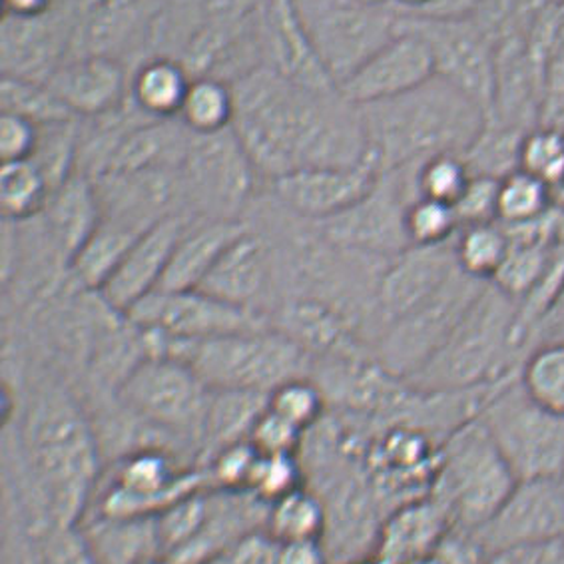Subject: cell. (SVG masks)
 I'll return each mask as SVG.
<instances>
[{
  "mask_svg": "<svg viewBox=\"0 0 564 564\" xmlns=\"http://www.w3.org/2000/svg\"><path fill=\"white\" fill-rule=\"evenodd\" d=\"M230 84L234 130L260 176L273 180L303 167L356 166L366 160L361 110L339 88L310 90L270 66H256Z\"/></svg>",
  "mask_w": 564,
  "mask_h": 564,
  "instance_id": "1",
  "label": "cell"
},
{
  "mask_svg": "<svg viewBox=\"0 0 564 564\" xmlns=\"http://www.w3.org/2000/svg\"><path fill=\"white\" fill-rule=\"evenodd\" d=\"M19 465L14 507L34 533L80 524L100 485L102 449L93 415L68 386L34 387L22 413Z\"/></svg>",
  "mask_w": 564,
  "mask_h": 564,
  "instance_id": "2",
  "label": "cell"
},
{
  "mask_svg": "<svg viewBox=\"0 0 564 564\" xmlns=\"http://www.w3.org/2000/svg\"><path fill=\"white\" fill-rule=\"evenodd\" d=\"M359 110L367 154L381 174L440 154H465L487 122L481 106L441 76L408 95L359 106Z\"/></svg>",
  "mask_w": 564,
  "mask_h": 564,
  "instance_id": "3",
  "label": "cell"
},
{
  "mask_svg": "<svg viewBox=\"0 0 564 564\" xmlns=\"http://www.w3.org/2000/svg\"><path fill=\"white\" fill-rule=\"evenodd\" d=\"M517 312V300L487 283L435 357L405 381L421 391L447 393L499 386L517 376L524 359L514 339Z\"/></svg>",
  "mask_w": 564,
  "mask_h": 564,
  "instance_id": "4",
  "label": "cell"
},
{
  "mask_svg": "<svg viewBox=\"0 0 564 564\" xmlns=\"http://www.w3.org/2000/svg\"><path fill=\"white\" fill-rule=\"evenodd\" d=\"M147 341L152 356L182 359L214 391L270 395L290 379L314 376V357L273 325L208 339Z\"/></svg>",
  "mask_w": 564,
  "mask_h": 564,
  "instance_id": "5",
  "label": "cell"
},
{
  "mask_svg": "<svg viewBox=\"0 0 564 564\" xmlns=\"http://www.w3.org/2000/svg\"><path fill=\"white\" fill-rule=\"evenodd\" d=\"M517 482L509 460L477 415L443 441L431 495L447 509L455 529L479 531L511 497Z\"/></svg>",
  "mask_w": 564,
  "mask_h": 564,
  "instance_id": "6",
  "label": "cell"
},
{
  "mask_svg": "<svg viewBox=\"0 0 564 564\" xmlns=\"http://www.w3.org/2000/svg\"><path fill=\"white\" fill-rule=\"evenodd\" d=\"M212 393L182 359L148 356L126 377L116 399L199 465Z\"/></svg>",
  "mask_w": 564,
  "mask_h": 564,
  "instance_id": "7",
  "label": "cell"
},
{
  "mask_svg": "<svg viewBox=\"0 0 564 564\" xmlns=\"http://www.w3.org/2000/svg\"><path fill=\"white\" fill-rule=\"evenodd\" d=\"M481 419L519 481L563 479L564 417L539 408L519 376L492 393Z\"/></svg>",
  "mask_w": 564,
  "mask_h": 564,
  "instance_id": "8",
  "label": "cell"
},
{
  "mask_svg": "<svg viewBox=\"0 0 564 564\" xmlns=\"http://www.w3.org/2000/svg\"><path fill=\"white\" fill-rule=\"evenodd\" d=\"M208 489L204 469L167 447H142L115 459L95 514L158 517L189 492Z\"/></svg>",
  "mask_w": 564,
  "mask_h": 564,
  "instance_id": "9",
  "label": "cell"
},
{
  "mask_svg": "<svg viewBox=\"0 0 564 564\" xmlns=\"http://www.w3.org/2000/svg\"><path fill=\"white\" fill-rule=\"evenodd\" d=\"M487 282L469 278L457 268L440 292L377 334L373 341L377 361L401 379L415 376L449 339Z\"/></svg>",
  "mask_w": 564,
  "mask_h": 564,
  "instance_id": "10",
  "label": "cell"
},
{
  "mask_svg": "<svg viewBox=\"0 0 564 564\" xmlns=\"http://www.w3.org/2000/svg\"><path fill=\"white\" fill-rule=\"evenodd\" d=\"M189 216L243 220L260 172L234 126L209 137L192 134L180 167Z\"/></svg>",
  "mask_w": 564,
  "mask_h": 564,
  "instance_id": "11",
  "label": "cell"
},
{
  "mask_svg": "<svg viewBox=\"0 0 564 564\" xmlns=\"http://www.w3.org/2000/svg\"><path fill=\"white\" fill-rule=\"evenodd\" d=\"M399 26L427 42L437 76L457 86L489 116L495 90L497 32L481 14L437 19L399 12Z\"/></svg>",
  "mask_w": 564,
  "mask_h": 564,
  "instance_id": "12",
  "label": "cell"
},
{
  "mask_svg": "<svg viewBox=\"0 0 564 564\" xmlns=\"http://www.w3.org/2000/svg\"><path fill=\"white\" fill-rule=\"evenodd\" d=\"M415 166L383 172L366 198L339 216L317 221V230L344 250L379 260H391L408 250L411 243L405 231V212L417 199Z\"/></svg>",
  "mask_w": 564,
  "mask_h": 564,
  "instance_id": "13",
  "label": "cell"
},
{
  "mask_svg": "<svg viewBox=\"0 0 564 564\" xmlns=\"http://www.w3.org/2000/svg\"><path fill=\"white\" fill-rule=\"evenodd\" d=\"M297 4L337 88L398 34L399 12L391 7H366L356 0H317L305 7L297 0Z\"/></svg>",
  "mask_w": 564,
  "mask_h": 564,
  "instance_id": "14",
  "label": "cell"
},
{
  "mask_svg": "<svg viewBox=\"0 0 564 564\" xmlns=\"http://www.w3.org/2000/svg\"><path fill=\"white\" fill-rule=\"evenodd\" d=\"M154 341H189L272 327L268 314L218 300L202 290H156L128 312Z\"/></svg>",
  "mask_w": 564,
  "mask_h": 564,
  "instance_id": "15",
  "label": "cell"
},
{
  "mask_svg": "<svg viewBox=\"0 0 564 564\" xmlns=\"http://www.w3.org/2000/svg\"><path fill=\"white\" fill-rule=\"evenodd\" d=\"M381 170L367 154L356 166L303 167L270 180L275 204L293 218L325 221L356 206L376 188Z\"/></svg>",
  "mask_w": 564,
  "mask_h": 564,
  "instance_id": "16",
  "label": "cell"
},
{
  "mask_svg": "<svg viewBox=\"0 0 564 564\" xmlns=\"http://www.w3.org/2000/svg\"><path fill=\"white\" fill-rule=\"evenodd\" d=\"M455 241V240H453ZM453 241L441 246H411L387 262L377 282L371 317V349L377 334L425 302L457 270Z\"/></svg>",
  "mask_w": 564,
  "mask_h": 564,
  "instance_id": "17",
  "label": "cell"
},
{
  "mask_svg": "<svg viewBox=\"0 0 564 564\" xmlns=\"http://www.w3.org/2000/svg\"><path fill=\"white\" fill-rule=\"evenodd\" d=\"M433 76H437V70L427 42L399 26L398 21V34L347 76L339 84V93L351 105H376L408 95Z\"/></svg>",
  "mask_w": 564,
  "mask_h": 564,
  "instance_id": "18",
  "label": "cell"
},
{
  "mask_svg": "<svg viewBox=\"0 0 564 564\" xmlns=\"http://www.w3.org/2000/svg\"><path fill=\"white\" fill-rule=\"evenodd\" d=\"M489 553L564 536L563 479L519 481L491 521L475 531Z\"/></svg>",
  "mask_w": 564,
  "mask_h": 564,
  "instance_id": "19",
  "label": "cell"
},
{
  "mask_svg": "<svg viewBox=\"0 0 564 564\" xmlns=\"http://www.w3.org/2000/svg\"><path fill=\"white\" fill-rule=\"evenodd\" d=\"M192 218L188 214H172L142 231L98 292L102 302L126 315L150 293L160 290L174 248Z\"/></svg>",
  "mask_w": 564,
  "mask_h": 564,
  "instance_id": "20",
  "label": "cell"
},
{
  "mask_svg": "<svg viewBox=\"0 0 564 564\" xmlns=\"http://www.w3.org/2000/svg\"><path fill=\"white\" fill-rule=\"evenodd\" d=\"M0 51L2 76L48 83L70 54V31L63 12L51 9L34 19L4 14Z\"/></svg>",
  "mask_w": 564,
  "mask_h": 564,
  "instance_id": "21",
  "label": "cell"
},
{
  "mask_svg": "<svg viewBox=\"0 0 564 564\" xmlns=\"http://www.w3.org/2000/svg\"><path fill=\"white\" fill-rule=\"evenodd\" d=\"M263 41L270 68L310 90H337L303 21L297 0H268L263 7Z\"/></svg>",
  "mask_w": 564,
  "mask_h": 564,
  "instance_id": "22",
  "label": "cell"
},
{
  "mask_svg": "<svg viewBox=\"0 0 564 564\" xmlns=\"http://www.w3.org/2000/svg\"><path fill=\"white\" fill-rule=\"evenodd\" d=\"M46 84L76 118L88 120L120 110L130 96L124 64L98 54L66 58Z\"/></svg>",
  "mask_w": 564,
  "mask_h": 564,
  "instance_id": "23",
  "label": "cell"
},
{
  "mask_svg": "<svg viewBox=\"0 0 564 564\" xmlns=\"http://www.w3.org/2000/svg\"><path fill=\"white\" fill-rule=\"evenodd\" d=\"M41 218L44 236L70 268L74 256L83 250L105 218L96 180L76 170L51 194Z\"/></svg>",
  "mask_w": 564,
  "mask_h": 564,
  "instance_id": "24",
  "label": "cell"
},
{
  "mask_svg": "<svg viewBox=\"0 0 564 564\" xmlns=\"http://www.w3.org/2000/svg\"><path fill=\"white\" fill-rule=\"evenodd\" d=\"M272 282L273 251L268 240L250 226L221 253L198 290L224 302L262 312L258 300H262Z\"/></svg>",
  "mask_w": 564,
  "mask_h": 564,
  "instance_id": "25",
  "label": "cell"
},
{
  "mask_svg": "<svg viewBox=\"0 0 564 564\" xmlns=\"http://www.w3.org/2000/svg\"><path fill=\"white\" fill-rule=\"evenodd\" d=\"M453 529L449 512L431 492L403 502L383 519L376 554L389 564H408L433 556Z\"/></svg>",
  "mask_w": 564,
  "mask_h": 564,
  "instance_id": "26",
  "label": "cell"
},
{
  "mask_svg": "<svg viewBox=\"0 0 564 564\" xmlns=\"http://www.w3.org/2000/svg\"><path fill=\"white\" fill-rule=\"evenodd\" d=\"M250 228L246 220L194 216L182 231L160 290H198L231 241Z\"/></svg>",
  "mask_w": 564,
  "mask_h": 564,
  "instance_id": "27",
  "label": "cell"
},
{
  "mask_svg": "<svg viewBox=\"0 0 564 564\" xmlns=\"http://www.w3.org/2000/svg\"><path fill=\"white\" fill-rule=\"evenodd\" d=\"M138 0H73L63 9L70 31V56H116L134 29ZM120 61V58H118Z\"/></svg>",
  "mask_w": 564,
  "mask_h": 564,
  "instance_id": "28",
  "label": "cell"
},
{
  "mask_svg": "<svg viewBox=\"0 0 564 564\" xmlns=\"http://www.w3.org/2000/svg\"><path fill=\"white\" fill-rule=\"evenodd\" d=\"M80 529L98 564H140L164 554L156 517L86 514Z\"/></svg>",
  "mask_w": 564,
  "mask_h": 564,
  "instance_id": "29",
  "label": "cell"
},
{
  "mask_svg": "<svg viewBox=\"0 0 564 564\" xmlns=\"http://www.w3.org/2000/svg\"><path fill=\"white\" fill-rule=\"evenodd\" d=\"M192 74L172 56H154L130 80V102L152 120L178 118L188 95Z\"/></svg>",
  "mask_w": 564,
  "mask_h": 564,
  "instance_id": "30",
  "label": "cell"
},
{
  "mask_svg": "<svg viewBox=\"0 0 564 564\" xmlns=\"http://www.w3.org/2000/svg\"><path fill=\"white\" fill-rule=\"evenodd\" d=\"M268 408V395L246 391H214L209 403L208 421L204 431L202 459L234 443L250 441L256 421Z\"/></svg>",
  "mask_w": 564,
  "mask_h": 564,
  "instance_id": "31",
  "label": "cell"
},
{
  "mask_svg": "<svg viewBox=\"0 0 564 564\" xmlns=\"http://www.w3.org/2000/svg\"><path fill=\"white\" fill-rule=\"evenodd\" d=\"M142 231L122 221L102 218L93 238L84 243L83 250L70 262L68 270L74 282L88 292H100Z\"/></svg>",
  "mask_w": 564,
  "mask_h": 564,
  "instance_id": "32",
  "label": "cell"
},
{
  "mask_svg": "<svg viewBox=\"0 0 564 564\" xmlns=\"http://www.w3.org/2000/svg\"><path fill=\"white\" fill-rule=\"evenodd\" d=\"M265 531L278 543L324 541L327 511L322 497L307 485L283 495L268 507Z\"/></svg>",
  "mask_w": 564,
  "mask_h": 564,
  "instance_id": "33",
  "label": "cell"
},
{
  "mask_svg": "<svg viewBox=\"0 0 564 564\" xmlns=\"http://www.w3.org/2000/svg\"><path fill=\"white\" fill-rule=\"evenodd\" d=\"M236 96L230 83L216 76H194L178 120L192 134L209 137L234 126Z\"/></svg>",
  "mask_w": 564,
  "mask_h": 564,
  "instance_id": "34",
  "label": "cell"
},
{
  "mask_svg": "<svg viewBox=\"0 0 564 564\" xmlns=\"http://www.w3.org/2000/svg\"><path fill=\"white\" fill-rule=\"evenodd\" d=\"M519 383L539 408L564 417V337L531 347L519 369Z\"/></svg>",
  "mask_w": 564,
  "mask_h": 564,
  "instance_id": "35",
  "label": "cell"
},
{
  "mask_svg": "<svg viewBox=\"0 0 564 564\" xmlns=\"http://www.w3.org/2000/svg\"><path fill=\"white\" fill-rule=\"evenodd\" d=\"M460 272L479 282L491 283L511 250L507 230L499 221L460 226L453 241Z\"/></svg>",
  "mask_w": 564,
  "mask_h": 564,
  "instance_id": "36",
  "label": "cell"
},
{
  "mask_svg": "<svg viewBox=\"0 0 564 564\" xmlns=\"http://www.w3.org/2000/svg\"><path fill=\"white\" fill-rule=\"evenodd\" d=\"M527 132L487 120L479 137L463 154L473 176L502 180L519 170L521 144Z\"/></svg>",
  "mask_w": 564,
  "mask_h": 564,
  "instance_id": "37",
  "label": "cell"
},
{
  "mask_svg": "<svg viewBox=\"0 0 564 564\" xmlns=\"http://www.w3.org/2000/svg\"><path fill=\"white\" fill-rule=\"evenodd\" d=\"M51 188L41 170L31 160L4 162L0 170V208L7 221H29L39 218Z\"/></svg>",
  "mask_w": 564,
  "mask_h": 564,
  "instance_id": "38",
  "label": "cell"
},
{
  "mask_svg": "<svg viewBox=\"0 0 564 564\" xmlns=\"http://www.w3.org/2000/svg\"><path fill=\"white\" fill-rule=\"evenodd\" d=\"M80 158V124L64 120L54 124L39 126V140L31 162L41 170L51 194L78 170Z\"/></svg>",
  "mask_w": 564,
  "mask_h": 564,
  "instance_id": "39",
  "label": "cell"
},
{
  "mask_svg": "<svg viewBox=\"0 0 564 564\" xmlns=\"http://www.w3.org/2000/svg\"><path fill=\"white\" fill-rule=\"evenodd\" d=\"M556 251V241H511V250L492 278V285L517 302L523 300L549 272Z\"/></svg>",
  "mask_w": 564,
  "mask_h": 564,
  "instance_id": "40",
  "label": "cell"
},
{
  "mask_svg": "<svg viewBox=\"0 0 564 564\" xmlns=\"http://www.w3.org/2000/svg\"><path fill=\"white\" fill-rule=\"evenodd\" d=\"M558 208L553 189L544 182L517 170L501 180L499 186V221L502 226H523L543 220Z\"/></svg>",
  "mask_w": 564,
  "mask_h": 564,
  "instance_id": "41",
  "label": "cell"
},
{
  "mask_svg": "<svg viewBox=\"0 0 564 564\" xmlns=\"http://www.w3.org/2000/svg\"><path fill=\"white\" fill-rule=\"evenodd\" d=\"M0 106L4 115L21 116L36 126L76 120V116L54 95L48 84L14 76H2Z\"/></svg>",
  "mask_w": 564,
  "mask_h": 564,
  "instance_id": "42",
  "label": "cell"
},
{
  "mask_svg": "<svg viewBox=\"0 0 564 564\" xmlns=\"http://www.w3.org/2000/svg\"><path fill=\"white\" fill-rule=\"evenodd\" d=\"M327 399L314 377H295L268 395V409L305 435L324 421Z\"/></svg>",
  "mask_w": 564,
  "mask_h": 564,
  "instance_id": "43",
  "label": "cell"
},
{
  "mask_svg": "<svg viewBox=\"0 0 564 564\" xmlns=\"http://www.w3.org/2000/svg\"><path fill=\"white\" fill-rule=\"evenodd\" d=\"M519 170L544 182L554 194L564 186V130L541 124L527 132Z\"/></svg>",
  "mask_w": 564,
  "mask_h": 564,
  "instance_id": "44",
  "label": "cell"
},
{
  "mask_svg": "<svg viewBox=\"0 0 564 564\" xmlns=\"http://www.w3.org/2000/svg\"><path fill=\"white\" fill-rule=\"evenodd\" d=\"M470 172L463 154H440L415 166L417 198L437 199L455 208L469 186Z\"/></svg>",
  "mask_w": 564,
  "mask_h": 564,
  "instance_id": "45",
  "label": "cell"
},
{
  "mask_svg": "<svg viewBox=\"0 0 564 564\" xmlns=\"http://www.w3.org/2000/svg\"><path fill=\"white\" fill-rule=\"evenodd\" d=\"M460 221L449 204L437 199H413L405 212V231L411 246H441L455 240Z\"/></svg>",
  "mask_w": 564,
  "mask_h": 564,
  "instance_id": "46",
  "label": "cell"
},
{
  "mask_svg": "<svg viewBox=\"0 0 564 564\" xmlns=\"http://www.w3.org/2000/svg\"><path fill=\"white\" fill-rule=\"evenodd\" d=\"M258 460L260 451L250 441H241L216 451L199 467L204 469L208 489L250 491L251 477Z\"/></svg>",
  "mask_w": 564,
  "mask_h": 564,
  "instance_id": "47",
  "label": "cell"
},
{
  "mask_svg": "<svg viewBox=\"0 0 564 564\" xmlns=\"http://www.w3.org/2000/svg\"><path fill=\"white\" fill-rule=\"evenodd\" d=\"M305 485V469L295 455H262L251 477L250 492L260 501L272 505L283 495L295 491Z\"/></svg>",
  "mask_w": 564,
  "mask_h": 564,
  "instance_id": "48",
  "label": "cell"
},
{
  "mask_svg": "<svg viewBox=\"0 0 564 564\" xmlns=\"http://www.w3.org/2000/svg\"><path fill=\"white\" fill-rule=\"evenodd\" d=\"M41 564H98L80 524H54L39 534Z\"/></svg>",
  "mask_w": 564,
  "mask_h": 564,
  "instance_id": "49",
  "label": "cell"
},
{
  "mask_svg": "<svg viewBox=\"0 0 564 564\" xmlns=\"http://www.w3.org/2000/svg\"><path fill=\"white\" fill-rule=\"evenodd\" d=\"M305 433L265 408L251 429L250 443L262 455H295L302 449Z\"/></svg>",
  "mask_w": 564,
  "mask_h": 564,
  "instance_id": "50",
  "label": "cell"
},
{
  "mask_svg": "<svg viewBox=\"0 0 564 564\" xmlns=\"http://www.w3.org/2000/svg\"><path fill=\"white\" fill-rule=\"evenodd\" d=\"M499 186H501V180L489 178V176L470 178L469 186L455 204L460 226L499 221Z\"/></svg>",
  "mask_w": 564,
  "mask_h": 564,
  "instance_id": "51",
  "label": "cell"
},
{
  "mask_svg": "<svg viewBox=\"0 0 564 564\" xmlns=\"http://www.w3.org/2000/svg\"><path fill=\"white\" fill-rule=\"evenodd\" d=\"M280 543L262 529L243 534L208 564H278Z\"/></svg>",
  "mask_w": 564,
  "mask_h": 564,
  "instance_id": "52",
  "label": "cell"
},
{
  "mask_svg": "<svg viewBox=\"0 0 564 564\" xmlns=\"http://www.w3.org/2000/svg\"><path fill=\"white\" fill-rule=\"evenodd\" d=\"M39 140V126L21 116L4 115L0 118V158L4 162L31 160Z\"/></svg>",
  "mask_w": 564,
  "mask_h": 564,
  "instance_id": "53",
  "label": "cell"
},
{
  "mask_svg": "<svg viewBox=\"0 0 564 564\" xmlns=\"http://www.w3.org/2000/svg\"><path fill=\"white\" fill-rule=\"evenodd\" d=\"M435 556L443 564H489L491 553L475 531L453 527L435 551Z\"/></svg>",
  "mask_w": 564,
  "mask_h": 564,
  "instance_id": "54",
  "label": "cell"
},
{
  "mask_svg": "<svg viewBox=\"0 0 564 564\" xmlns=\"http://www.w3.org/2000/svg\"><path fill=\"white\" fill-rule=\"evenodd\" d=\"M278 564H332L324 541L280 543Z\"/></svg>",
  "mask_w": 564,
  "mask_h": 564,
  "instance_id": "55",
  "label": "cell"
},
{
  "mask_svg": "<svg viewBox=\"0 0 564 564\" xmlns=\"http://www.w3.org/2000/svg\"><path fill=\"white\" fill-rule=\"evenodd\" d=\"M54 0H2L4 14L21 17V19H34L42 17L53 9Z\"/></svg>",
  "mask_w": 564,
  "mask_h": 564,
  "instance_id": "56",
  "label": "cell"
},
{
  "mask_svg": "<svg viewBox=\"0 0 564 564\" xmlns=\"http://www.w3.org/2000/svg\"><path fill=\"white\" fill-rule=\"evenodd\" d=\"M391 2L395 4L393 9L401 14H421L433 0H391Z\"/></svg>",
  "mask_w": 564,
  "mask_h": 564,
  "instance_id": "57",
  "label": "cell"
},
{
  "mask_svg": "<svg viewBox=\"0 0 564 564\" xmlns=\"http://www.w3.org/2000/svg\"><path fill=\"white\" fill-rule=\"evenodd\" d=\"M341 564H389L387 561H383L381 556H377L376 553L367 554V556H361V558H356V561H347V563Z\"/></svg>",
  "mask_w": 564,
  "mask_h": 564,
  "instance_id": "58",
  "label": "cell"
},
{
  "mask_svg": "<svg viewBox=\"0 0 564 564\" xmlns=\"http://www.w3.org/2000/svg\"><path fill=\"white\" fill-rule=\"evenodd\" d=\"M359 4H366V7H389L391 0H356Z\"/></svg>",
  "mask_w": 564,
  "mask_h": 564,
  "instance_id": "59",
  "label": "cell"
},
{
  "mask_svg": "<svg viewBox=\"0 0 564 564\" xmlns=\"http://www.w3.org/2000/svg\"><path fill=\"white\" fill-rule=\"evenodd\" d=\"M140 564H174L167 556H164V554H160V556H154V558H148V561H144V563Z\"/></svg>",
  "mask_w": 564,
  "mask_h": 564,
  "instance_id": "60",
  "label": "cell"
},
{
  "mask_svg": "<svg viewBox=\"0 0 564 564\" xmlns=\"http://www.w3.org/2000/svg\"><path fill=\"white\" fill-rule=\"evenodd\" d=\"M408 564H443L440 558L433 554V556H427V558H421V561H413V563Z\"/></svg>",
  "mask_w": 564,
  "mask_h": 564,
  "instance_id": "61",
  "label": "cell"
},
{
  "mask_svg": "<svg viewBox=\"0 0 564 564\" xmlns=\"http://www.w3.org/2000/svg\"><path fill=\"white\" fill-rule=\"evenodd\" d=\"M563 130H564V128H563Z\"/></svg>",
  "mask_w": 564,
  "mask_h": 564,
  "instance_id": "62",
  "label": "cell"
}]
</instances>
